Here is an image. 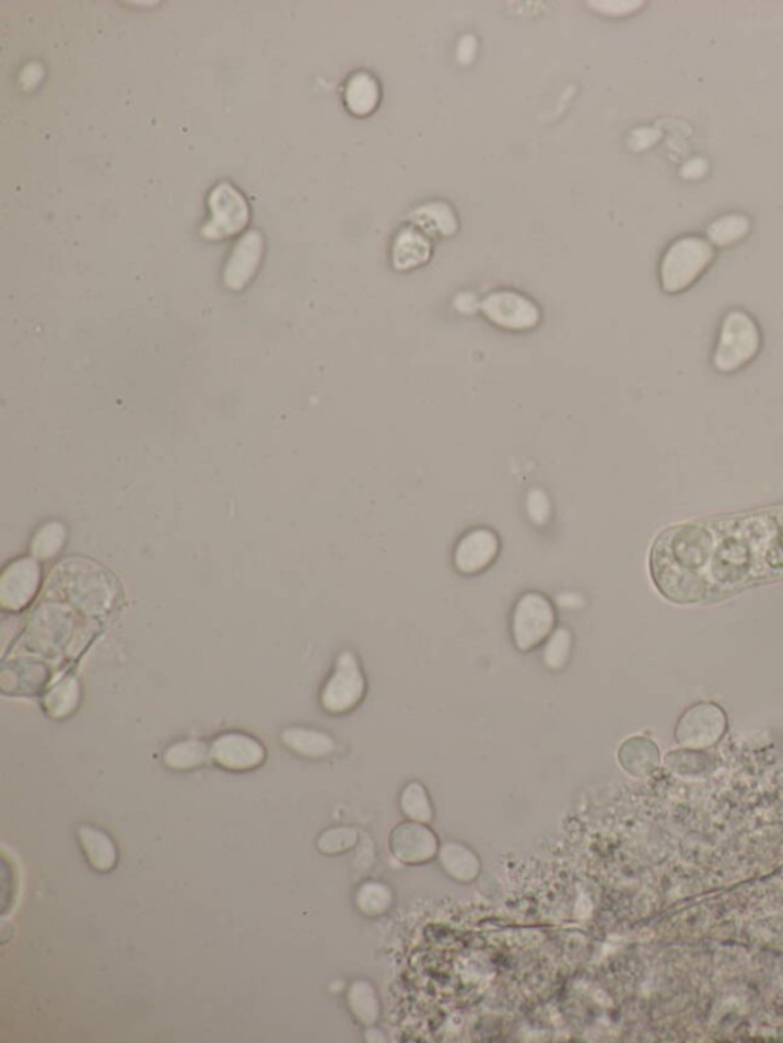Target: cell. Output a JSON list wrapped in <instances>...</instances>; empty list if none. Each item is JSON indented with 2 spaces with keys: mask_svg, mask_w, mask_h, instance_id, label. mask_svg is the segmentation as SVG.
I'll use <instances>...</instances> for the list:
<instances>
[{
  "mask_svg": "<svg viewBox=\"0 0 783 1043\" xmlns=\"http://www.w3.org/2000/svg\"><path fill=\"white\" fill-rule=\"evenodd\" d=\"M750 218L743 213H728L717 218L708 227V241L713 247L727 248L738 244L750 233Z\"/></svg>",
  "mask_w": 783,
  "mask_h": 1043,
  "instance_id": "obj_18",
  "label": "cell"
},
{
  "mask_svg": "<svg viewBox=\"0 0 783 1043\" xmlns=\"http://www.w3.org/2000/svg\"><path fill=\"white\" fill-rule=\"evenodd\" d=\"M407 221L430 239L452 237L459 232L458 213L445 201H430L418 206L409 213Z\"/></svg>",
  "mask_w": 783,
  "mask_h": 1043,
  "instance_id": "obj_13",
  "label": "cell"
},
{
  "mask_svg": "<svg viewBox=\"0 0 783 1043\" xmlns=\"http://www.w3.org/2000/svg\"><path fill=\"white\" fill-rule=\"evenodd\" d=\"M280 741L288 750L302 758L320 759L336 750V742L324 731L305 727H288L280 734Z\"/></svg>",
  "mask_w": 783,
  "mask_h": 1043,
  "instance_id": "obj_16",
  "label": "cell"
},
{
  "mask_svg": "<svg viewBox=\"0 0 783 1043\" xmlns=\"http://www.w3.org/2000/svg\"><path fill=\"white\" fill-rule=\"evenodd\" d=\"M402 808H405L407 815H412L418 819H429L430 805L425 789L418 784L407 786L405 793H402Z\"/></svg>",
  "mask_w": 783,
  "mask_h": 1043,
  "instance_id": "obj_23",
  "label": "cell"
},
{
  "mask_svg": "<svg viewBox=\"0 0 783 1043\" xmlns=\"http://www.w3.org/2000/svg\"><path fill=\"white\" fill-rule=\"evenodd\" d=\"M211 759L210 747L206 742L189 739L176 742L164 751L163 762L175 772H191L201 769Z\"/></svg>",
  "mask_w": 783,
  "mask_h": 1043,
  "instance_id": "obj_17",
  "label": "cell"
},
{
  "mask_svg": "<svg viewBox=\"0 0 783 1043\" xmlns=\"http://www.w3.org/2000/svg\"><path fill=\"white\" fill-rule=\"evenodd\" d=\"M715 259V248L698 236L679 237L669 245L659 263V283L664 293L689 290Z\"/></svg>",
  "mask_w": 783,
  "mask_h": 1043,
  "instance_id": "obj_2",
  "label": "cell"
},
{
  "mask_svg": "<svg viewBox=\"0 0 783 1043\" xmlns=\"http://www.w3.org/2000/svg\"><path fill=\"white\" fill-rule=\"evenodd\" d=\"M364 692H366V680H364L359 659L351 651H344L337 658L332 677L326 682L322 692V707L332 715L351 712L362 703Z\"/></svg>",
  "mask_w": 783,
  "mask_h": 1043,
  "instance_id": "obj_5",
  "label": "cell"
},
{
  "mask_svg": "<svg viewBox=\"0 0 783 1043\" xmlns=\"http://www.w3.org/2000/svg\"><path fill=\"white\" fill-rule=\"evenodd\" d=\"M499 550H501V542L493 529L475 528L456 544L453 563L460 574H479L493 565Z\"/></svg>",
  "mask_w": 783,
  "mask_h": 1043,
  "instance_id": "obj_10",
  "label": "cell"
},
{
  "mask_svg": "<svg viewBox=\"0 0 783 1043\" xmlns=\"http://www.w3.org/2000/svg\"><path fill=\"white\" fill-rule=\"evenodd\" d=\"M556 626V611L550 598L540 593H527L519 598L513 611L512 634L521 652L539 647Z\"/></svg>",
  "mask_w": 783,
  "mask_h": 1043,
  "instance_id": "obj_4",
  "label": "cell"
},
{
  "mask_svg": "<svg viewBox=\"0 0 783 1043\" xmlns=\"http://www.w3.org/2000/svg\"><path fill=\"white\" fill-rule=\"evenodd\" d=\"M357 834L349 828H334L325 831L317 840V847L322 854L336 855L351 849L355 845Z\"/></svg>",
  "mask_w": 783,
  "mask_h": 1043,
  "instance_id": "obj_21",
  "label": "cell"
},
{
  "mask_svg": "<svg viewBox=\"0 0 783 1043\" xmlns=\"http://www.w3.org/2000/svg\"><path fill=\"white\" fill-rule=\"evenodd\" d=\"M571 651V634L566 629H559L550 643H548L547 649H545V661L551 667V669H562L566 665L568 655Z\"/></svg>",
  "mask_w": 783,
  "mask_h": 1043,
  "instance_id": "obj_22",
  "label": "cell"
},
{
  "mask_svg": "<svg viewBox=\"0 0 783 1043\" xmlns=\"http://www.w3.org/2000/svg\"><path fill=\"white\" fill-rule=\"evenodd\" d=\"M77 839H79L84 858L95 872L109 874L117 868V845L107 832L91 824H80L77 828Z\"/></svg>",
  "mask_w": 783,
  "mask_h": 1043,
  "instance_id": "obj_14",
  "label": "cell"
},
{
  "mask_svg": "<svg viewBox=\"0 0 783 1043\" xmlns=\"http://www.w3.org/2000/svg\"><path fill=\"white\" fill-rule=\"evenodd\" d=\"M40 581L42 570L36 559L15 560L0 577V605L8 611H22L36 597Z\"/></svg>",
  "mask_w": 783,
  "mask_h": 1043,
  "instance_id": "obj_9",
  "label": "cell"
},
{
  "mask_svg": "<svg viewBox=\"0 0 783 1043\" xmlns=\"http://www.w3.org/2000/svg\"><path fill=\"white\" fill-rule=\"evenodd\" d=\"M705 171H708V164L704 163V160L694 159L682 166L681 175L685 178L698 179L705 174Z\"/></svg>",
  "mask_w": 783,
  "mask_h": 1043,
  "instance_id": "obj_25",
  "label": "cell"
},
{
  "mask_svg": "<svg viewBox=\"0 0 783 1043\" xmlns=\"http://www.w3.org/2000/svg\"><path fill=\"white\" fill-rule=\"evenodd\" d=\"M67 542V528L60 522H48L38 529L31 542V552L34 558L48 560L56 558Z\"/></svg>",
  "mask_w": 783,
  "mask_h": 1043,
  "instance_id": "obj_20",
  "label": "cell"
},
{
  "mask_svg": "<svg viewBox=\"0 0 783 1043\" xmlns=\"http://www.w3.org/2000/svg\"><path fill=\"white\" fill-rule=\"evenodd\" d=\"M481 310L487 320L505 331H531L542 320V313L527 295L513 290H498L483 297Z\"/></svg>",
  "mask_w": 783,
  "mask_h": 1043,
  "instance_id": "obj_6",
  "label": "cell"
},
{
  "mask_svg": "<svg viewBox=\"0 0 783 1043\" xmlns=\"http://www.w3.org/2000/svg\"><path fill=\"white\" fill-rule=\"evenodd\" d=\"M432 253V239L413 225H406L398 230L392 243V267L399 272L417 270L429 262Z\"/></svg>",
  "mask_w": 783,
  "mask_h": 1043,
  "instance_id": "obj_12",
  "label": "cell"
},
{
  "mask_svg": "<svg viewBox=\"0 0 783 1043\" xmlns=\"http://www.w3.org/2000/svg\"><path fill=\"white\" fill-rule=\"evenodd\" d=\"M587 5L593 7L594 11L603 15H609V17H623V15L635 13V11L641 10V7L644 5L643 2H589Z\"/></svg>",
  "mask_w": 783,
  "mask_h": 1043,
  "instance_id": "obj_24",
  "label": "cell"
},
{
  "mask_svg": "<svg viewBox=\"0 0 783 1043\" xmlns=\"http://www.w3.org/2000/svg\"><path fill=\"white\" fill-rule=\"evenodd\" d=\"M264 256V237L257 230L242 236L225 265L224 283L229 290L241 291L255 278Z\"/></svg>",
  "mask_w": 783,
  "mask_h": 1043,
  "instance_id": "obj_11",
  "label": "cell"
},
{
  "mask_svg": "<svg viewBox=\"0 0 783 1043\" xmlns=\"http://www.w3.org/2000/svg\"><path fill=\"white\" fill-rule=\"evenodd\" d=\"M210 220L203 225L201 236L209 241H224L247 227L249 210L239 191L221 183L209 197Z\"/></svg>",
  "mask_w": 783,
  "mask_h": 1043,
  "instance_id": "obj_7",
  "label": "cell"
},
{
  "mask_svg": "<svg viewBox=\"0 0 783 1043\" xmlns=\"http://www.w3.org/2000/svg\"><path fill=\"white\" fill-rule=\"evenodd\" d=\"M80 703V685L75 678H63L54 685L44 698L46 715L52 719H65L77 711Z\"/></svg>",
  "mask_w": 783,
  "mask_h": 1043,
  "instance_id": "obj_19",
  "label": "cell"
},
{
  "mask_svg": "<svg viewBox=\"0 0 783 1043\" xmlns=\"http://www.w3.org/2000/svg\"><path fill=\"white\" fill-rule=\"evenodd\" d=\"M211 761L229 772H252L267 759V750L253 736L233 731L218 736L210 746Z\"/></svg>",
  "mask_w": 783,
  "mask_h": 1043,
  "instance_id": "obj_8",
  "label": "cell"
},
{
  "mask_svg": "<svg viewBox=\"0 0 783 1043\" xmlns=\"http://www.w3.org/2000/svg\"><path fill=\"white\" fill-rule=\"evenodd\" d=\"M761 329L750 314L740 309H733L724 317L713 366L721 374H732L753 362L761 351Z\"/></svg>",
  "mask_w": 783,
  "mask_h": 1043,
  "instance_id": "obj_3",
  "label": "cell"
},
{
  "mask_svg": "<svg viewBox=\"0 0 783 1043\" xmlns=\"http://www.w3.org/2000/svg\"><path fill=\"white\" fill-rule=\"evenodd\" d=\"M652 581L678 603L715 600L783 577V507L666 529L651 550Z\"/></svg>",
  "mask_w": 783,
  "mask_h": 1043,
  "instance_id": "obj_1",
  "label": "cell"
},
{
  "mask_svg": "<svg viewBox=\"0 0 783 1043\" xmlns=\"http://www.w3.org/2000/svg\"><path fill=\"white\" fill-rule=\"evenodd\" d=\"M343 98L349 113L354 117H370L382 103V84H379L377 77L371 74V72H355L344 86Z\"/></svg>",
  "mask_w": 783,
  "mask_h": 1043,
  "instance_id": "obj_15",
  "label": "cell"
}]
</instances>
